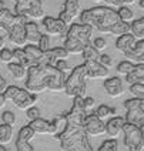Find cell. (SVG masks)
<instances>
[{
	"label": "cell",
	"mask_w": 144,
	"mask_h": 151,
	"mask_svg": "<svg viewBox=\"0 0 144 151\" xmlns=\"http://www.w3.org/2000/svg\"><path fill=\"white\" fill-rule=\"evenodd\" d=\"M66 73L60 71L54 66H30L27 67V80L26 90L34 94L43 93L46 90L59 93L64 91Z\"/></svg>",
	"instance_id": "1"
},
{
	"label": "cell",
	"mask_w": 144,
	"mask_h": 151,
	"mask_svg": "<svg viewBox=\"0 0 144 151\" xmlns=\"http://www.w3.org/2000/svg\"><path fill=\"white\" fill-rule=\"evenodd\" d=\"M80 22L83 24H89L93 30L102 32V33L110 34L111 27L120 22V17L116 10L107 6H100V7H93L81 12L80 14Z\"/></svg>",
	"instance_id": "2"
},
{
	"label": "cell",
	"mask_w": 144,
	"mask_h": 151,
	"mask_svg": "<svg viewBox=\"0 0 144 151\" xmlns=\"http://www.w3.org/2000/svg\"><path fill=\"white\" fill-rule=\"evenodd\" d=\"M54 138L60 141L61 151H94L83 126L77 127L67 124L64 131L59 135H54Z\"/></svg>",
	"instance_id": "3"
},
{
	"label": "cell",
	"mask_w": 144,
	"mask_h": 151,
	"mask_svg": "<svg viewBox=\"0 0 144 151\" xmlns=\"http://www.w3.org/2000/svg\"><path fill=\"white\" fill-rule=\"evenodd\" d=\"M86 68L84 64H80L73 68L71 74L66 77L64 81V93L67 97H81L84 99L87 93V83H86Z\"/></svg>",
	"instance_id": "4"
},
{
	"label": "cell",
	"mask_w": 144,
	"mask_h": 151,
	"mask_svg": "<svg viewBox=\"0 0 144 151\" xmlns=\"http://www.w3.org/2000/svg\"><path fill=\"white\" fill-rule=\"evenodd\" d=\"M3 94H4L6 100H10L20 110H27L29 107L34 106L37 99H39L37 94L27 91L24 88L16 87V86H7Z\"/></svg>",
	"instance_id": "5"
},
{
	"label": "cell",
	"mask_w": 144,
	"mask_h": 151,
	"mask_svg": "<svg viewBox=\"0 0 144 151\" xmlns=\"http://www.w3.org/2000/svg\"><path fill=\"white\" fill-rule=\"evenodd\" d=\"M124 144L128 151H143L144 150V126L138 127L136 124L124 123Z\"/></svg>",
	"instance_id": "6"
},
{
	"label": "cell",
	"mask_w": 144,
	"mask_h": 151,
	"mask_svg": "<svg viewBox=\"0 0 144 151\" xmlns=\"http://www.w3.org/2000/svg\"><path fill=\"white\" fill-rule=\"evenodd\" d=\"M124 107L127 110L126 123L136 124L138 127L144 126V99H130L124 101Z\"/></svg>",
	"instance_id": "7"
},
{
	"label": "cell",
	"mask_w": 144,
	"mask_h": 151,
	"mask_svg": "<svg viewBox=\"0 0 144 151\" xmlns=\"http://www.w3.org/2000/svg\"><path fill=\"white\" fill-rule=\"evenodd\" d=\"M14 12H16L14 14L26 16L27 19H43L44 17L42 0H16Z\"/></svg>",
	"instance_id": "8"
},
{
	"label": "cell",
	"mask_w": 144,
	"mask_h": 151,
	"mask_svg": "<svg viewBox=\"0 0 144 151\" xmlns=\"http://www.w3.org/2000/svg\"><path fill=\"white\" fill-rule=\"evenodd\" d=\"M27 22L29 20H27L26 16L16 14L13 23H12V26L9 27V30H7L9 40L13 43V44L19 46V47L26 46V43H27V40H26V30H24V26Z\"/></svg>",
	"instance_id": "9"
},
{
	"label": "cell",
	"mask_w": 144,
	"mask_h": 151,
	"mask_svg": "<svg viewBox=\"0 0 144 151\" xmlns=\"http://www.w3.org/2000/svg\"><path fill=\"white\" fill-rule=\"evenodd\" d=\"M91 33L93 29L89 24H83V23H73L70 24V27H67L66 32V37L68 39H74L77 42H80L83 46L90 44V39H91Z\"/></svg>",
	"instance_id": "10"
},
{
	"label": "cell",
	"mask_w": 144,
	"mask_h": 151,
	"mask_svg": "<svg viewBox=\"0 0 144 151\" xmlns=\"http://www.w3.org/2000/svg\"><path fill=\"white\" fill-rule=\"evenodd\" d=\"M43 27H44L47 36H66L68 24H66L60 19L44 16L43 17Z\"/></svg>",
	"instance_id": "11"
},
{
	"label": "cell",
	"mask_w": 144,
	"mask_h": 151,
	"mask_svg": "<svg viewBox=\"0 0 144 151\" xmlns=\"http://www.w3.org/2000/svg\"><path fill=\"white\" fill-rule=\"evenodd\" d=\"M83 128L87 133V135H102L106 133V123L100 120L96 114H90L86 116L84 121H83Z\"/></svg>",
	"instance_id": "12"
},
{
	"label": "cell",
	"mask_w": 144,
	"mask_h": 151,
	"mask_svg": "<svg viewBox=\"0 0 144 151\" xmlns=\"http://www.w3.org/2000/svg\"><path fill=\"white\" fill-rule=\"evenodd\" d=\"M24 54L29 61V67L30 66H46V54L43 53L36 44H26L23 47Z\"/></svg>",
	"instance_id": "13"
},
{
	"label": "cell",
	"mask_w": 144,
	"mask_h": 151,
	"mask_svg": "<svg viewBox=\"0 0 144 151\" xmlns=\"http://www.w3.org/2000/svg\"><path fill=\"white\" fill-rule=\"evenodd\" d=\"M80 14V3L78 0H66L64 7L60 12L59 19L63 20L66 24H70L77 16Z\"/></svg>",
	"instance_id": "14"
},
{
	"label": "cell",
	"mask_w": 144,
	"mask_h": 151,
	"mask_svg": "<svg viewBox=\"0 0 144 151\" xmlns=\"http://www.w3.org/2000/svg\"><path fill=\"white\" fill-rule=\"evenodd\" d=\"M86 76L87 78H107L109 68L99 63V60H87L84 61Z\"/></svg>",
	"instance_id": "15"
},
{
	"label": "cell",
	"mask_w": 144,
	"mask_h": 151,
	"mask_svg": "<svg viewBox=\"0 0 144 151\" xmlns=\"http://www.w3.org/2000/svg\"><path fill=\"white\" fill-rule=\"evenodd\" d=\"M34 131L29 126L23 127L19 134H17L16 140V150L17 151H33V147L30 144V140L33 138Z\"/></svg>",
	"instance_id": "16"
},
{
	"label": "cell",
	"mask_w": 144,
	"mask_h": 151,
	"mask_svg": "<svg viewBox=\"0 0 144 151\" xmlns=\"http://www.w3.org/2000/svg\"><path fill=\"white\" fill-rule=\"evenodd\" d=\"M29 127L34 131V134H56V127L53 124V121H47V120H44L42 117L32 120Z\"/></svg>",
	"instance_id": "17"
},
{
	"label": "cell",
	"mask_w": 144,
	"mask_h": 151,
	"mask_svg": "<svg viewBox=\"0 0 144 151\" xmlns=\"http://www.w3.org/2000/svg\"><path fill=\"white\" fill-rule=\"evenodd\" d=\"M104 91L107 96H110L113 99L120 97L124 94V87H123V81L120 77H111V78H106L104 81Z\"/></svg>",
	"instance_id": "18"
},
{
	"label": "cell",
	"mask_w": 144,
	"mask_h": 151,
	"mask_svg": "<svg viewBox=\"0 0 144 151\" xmlns=\"http://www.w3.org/2000/svg\"><path fill=\"white\" fill-rule=\"evenodd\" d=\"M124 56L133 64H141V63H144V40H137L134 47L130 51L124 53Z\"/></svg>",
	"instance_id": "19"
},
{
	"label": "cell",
	"mask_w": 144,
	"mask_h": 151,
	"mask_svg": "<svg viewBox=\"0 0 144 151\" xmlns=\"http://www.w3.org/2000/svg\"><path fill=\"white\" fill-rule=\"evenodd\" d=\"M124 123H126V120L123 117H117V116H116V117L110 118V120L107 121V124H106V133L110 135L111 138L119 137L120 133H123Z\"/></svg>",
	"instance_id": "20"
},
{
	"label": "cell",
	"mask_w": 144,
	"mask_h": 151,
	"mask_svg": "<svg viewBox=\"0 0 144 151\" xmlns=\"http://www.w3.org/2000/svg\"><path fill=\"white\" fill-rule=\"evenodd\" d=\"M44 54H46V63L49 66H54L57 60H66L70 56L64 47H54V49L46 51Z\"/></svg>",
	"instance_id": "21"
},
{
	"label": "cell",
	"mask_w": 144,
	"mask_h": 151,
	"mask_svg": "<svg viewBox=\"0 0 144 151\" xmlns=\"http://www.w3.org/2000/svg\"><path fill=\"white\" fill-rule=\"evenodd\" d=\"M136 42H137V40L130 33L121 34V36H119V37H117V42H116V49L124 54V53L130 51L133 47H134Z\"/></svg>",
	"instance_id": "22"
},
{
	"label": "cell",
	"mask_w": 144,
	"mask_h": 151,
	"mask_svg": "<svg viewBox=\"0 0 144 151\" xmlns=\"http://www.w3.org/2000/svg\"><path fill=\"white\" fill-rule=\"evenodd\" d=\"M24 30H26V40L30 42L32 44H37L43 34L42 32H40L37 23H36V22H27L24 26Z\"/></svg>",
	"instance_id": "23"
},
{
	"label": "cell",
	"mask_w": 144,
	"mask_h": 151,
	"mask_svg": "<svg viewBox=\"0 0 144 151\" xmlns=\"http://www.w3.org/2000/svg\"><path fill=\"white\" fill-rule=\"evenodd\" d=\"M126 81L128 84L144 83V63L134 64V68L128 74H126Z\"/></svg>",
	"instance_id": "24"
},
{
	"label": "cell",
	"mask_w": 144,
	"mask_h": 151,
	"mask_svg": "<svg viewBox=\"0 0 144 151\" xmlns=\"http://www.w3.org/2000/svg\"><path fill=\"white\" fill-rule=\"evenodd\" d=\"M130 34L136 40H144V17H140L130 23Z\"/></svg>",
	"instance_id": "25"
},
{
	"label": "cell",
	"mask_w": 144,
	"mask_h": 151,
	"mask_svg": "<svg viewBox=\"0 0 144 151\" xmlns=\"http://www.w3.org/2000/svg\"><path fill=\"white\" fill-rule=\"evenodd\" d=\"M7 68L16 80H23L26 76H27V68H26L24 66L16 63V61H10V63H7Z\"/></svg>",
	"instance_id": "26"
},
{
	"label": "cell",
	"mask_w": 144,
	"mask_h": 151,
	"mask_svg": "<svg viewBox=\"0 0 144 151\" xmlns=\"http://www.w3.org/2000/svg\"><path fill=\"white\" fill-rule=\"evenodd\" d=\"M14 16H16V14H13L7 7L1 9V10H0V29H3V30L7 32L9 27L12 26L13 20H14Z\"/></svg>",
	"instance_id": "27"
},
{
	"label": "cell",
	"mask_w": 144,
	"mask_h": 151,
	"mask_svg": "<svg viewBox=\"0 0 144 151\" xmlns=\"http://www.w3.org/2000/svg\"><path fill=\"white\" fill-rule=\"evenodd\" d=\"M66 50H67L68 54H81V51L86 46H83L80 42H77L74 39H68L66 37V42H64V46H63Z\"/></svg>",
	"instance_id": "28"
},
{
	"label": "cell",
	"mask_w": 144,
	"mask_h": 151,
	"mask_svg": "<svg viewBox=\"0 0 144 151\" xmlns=\"http://www.w3.org/2000/svg\"><path fill=\"white\" fill-rule=\"evenodd\" d=\"M13 137V128L9 124H0V144H7L12 141Z\"/></svg>",
	"instance_id": "29"
},
{
	"label": "cell",
	"mask_w": 144,
	"mask_h": 151,
	"mask_svg": "<svg viewBox=\"0 0 144 151\" xmlns=\"http://www.w3.org/2000/svg\"><path fill=\"white\" fill-rule=\"evenodd\" d=\"M117 14H119V17H120V20H121V22L128 23V24L134 20V12L128 7V6H126V4H124V6H121V7H119Z\"/></svg>",
	"instance_id": "30"
},
{
	"label": "cell",
	"mask_w": 144,
	"mask_h": 151,
	"mask_svg": "<svg viewBox=\"0 0 144 151\" xmlns=\"http://www.w3.org/2000/svg\"><path fill=\"white\" fill-rule=\"evenodd\" d=\"M126 33H130V24L128 23H124V22H117L116 24L111 27L110 30V34H113V36H121V34H126Z\"/></svg>",
	"instance_id": "31"
},
{
	"label": "cell",
	"mask_w": 144,
	"mask_h": 151,
	"mask_svg": "<svg viewBox=\"0 0 144 151\" xmlns=\"http://www.w3.org/2000/svg\"><path fill=\"white\" fill-rule=\"evenodd\" d=\"M81 56H83L84 61H87V60H99V57H100V51L96 50L93 46H91V43H90V44H87L84 49H83Z\"/></svg>",
	"instance_id": "32"
},
{
	"label": "cell",
	"mask_w": 144,
	"mask_h": 151,
	"mask_svg": "<svg viewBox=\"0 0 144 151\" xmlns=\"http://www.w3.org/2000/svg\"><path fill=\"white\" fill-rule=\"evenodd\" d=\"M53 124H54V127H56V134L54 135L61 134V133L64 131L66 126H67V121H66L64 114H59V116H56L54 120H53ZM54 135H53V137H54Z\"/></svg>",
	"instance_id": "33"
},
{
	"label": "cell",
	"mask_w": 144,
	"mask_h": 151,
	"mask_svg": "<svg viewBox=\"0 0 144 151\" xmlns=\"http://www.w3.org/2000/svg\"><path fill=\"white\" fill-rule=\"evenodd\" d=\"M13 60L16 63H19V64L24 66L26 68L29 67V61H27V57H26V54H24V50L20 49V47H17V49L13 50Z\"/></svg>",
	"instance_id": "34"
},
{
	"label": "cell",
	"mask_w": 144,
	"mask_h": 151,
	"mask_svg": "<svg viewBox=\"0 0 144 151\" xmlns=\"http://www.w3.org/2000/svg\"><path fill=\"white\" fill-rule=\"evenodd\" d=\"M133 68H134V64H133L131 61H128V60H124V61H120L119 63V66H117V73L121 76H126V74H128Z\"/></svg>",
	"instance_id": "35"
},
{
	"label": "cell",
	"mask_w": 144,
	"mask_h": 151,
	"mask_svg": "<svg viewBox=\"0 0 144 151\" xmlns=\"http://www.w3.org/2000/svg\"><path fill=\"white\" fill-rule=\"evenodd\" d=\"M130 93L137 99H144V83L130 84Z\"/></svg>",
	"instance_id": "36"
},
{
	"label": "cell",
	"mask_w": 144,
	"mask_h": 151,
	"mask_svg": "<svg viewBox=\"0 0 144 151\" xmlns=\"http://www.w3.org/2000/svg\"><path fill=\"white\" fill-rule=\"evenodd\" d=\"M99 151H119V143L117 140L111 138V140H107L100 145Z\"/></svg>",
	"instance_id": "37"
},
{
	"label": "cell",
	"mask_w": 144,
	"mask_h": 151,
	"mask_svg": "<svg viewBox=\"0 0 144 151\" xmlns=\"http://www.w3.org/2000/svg\"><path fill=\"white\" fill-rule=\"evenodd\" d=\"M37 44H39L37 47H39L43 53H46V51H49L51 49L50 47V37H49L47 34H42V37H40V40H39Z\"/></svg>",
	"instance_id": "38"
},
{
	"label": "cell",
	"mask_w": 144,
	"mask_h": 151,
	"mask_svg": "<svg viewBox=\"0 0 144 151\" xmlns=\"http://www.w3.org/2000/svg\"><path fill=\"white\" fill-rule=\"evenodd\" d=\"M96 116L100 118V120H106V118L110 117V107L109 106H99V109L96 110Z\"/></svg>",
	"instance_id": "39"
},
{
	"label": "cell",
	"mask_w": 144,
	"mask_h": 151,
	"mask_svg": "<svg viewBox=\"0 0 144 151\" xmlns=\"http://www.w3.org/2000/svg\"><path fill=\"white\" fill-rule=\"evenodd\" d=\"M0 117H1V121H3L4 124H9V126L16 124V116H14L12 111H4V113H1Z\"/></svg>",
	"instance_id": "40"
},
{
	"label": "cell",
	"mask_w": 144,
	"mask_h": 151,
	"mask_svg": "<svg viewBox=\"0 0 144 151\" xmlns=\"http://www.w3.org/2000/svg\"><path fill=\"white\" fill-rule=\"evenodd\" d=\"M0 60H1L3 63H10V61H13V50L3 47V49L0 50Z\"/></svg>",
	"instance_id": "41"
},
{
	"label": "cell",
	"mask_w": 144,
	"mask_h": 151,
	"mask_svg": "<svg viewBox=\"0 0 144 151\" xmlns=\"http://www.w3.org/2000/svg\"><path fill=\"white\" fill-rule=\"evenodd\" d=\"M91 46L97 51H103V50H106V47H107V42L103 37H96L93 40V43H91Z\"/></svg>",
	"instance_id": "42"
},
{
	"label": "cell",
	"mask_w": 144,
	"mask_h": 151,
	"mask_svg": "<svg viewBox=\"0 0 144 151\" xmlns=\"http://www.w3.org/2000/svg\"><path fill=\"white\" fill-rule=\"evenodd\" d=\"M26 116H27V118L30 121L36 120V118L40 117V110L37 109V107H34V106H32V107H29V109L26 110Z\"/></svg>",
	"instance_id": "43"
},
{
	"label": "cell",
	"mask_w": 144,
	"mask_h": 151,
	"mask_svg": "<svg viewBox=\"0 0 144 151\" xmlns=\"http://www.w3.org/2000/svg\"><path fill=\"white\" fill-rule=\"evenodd\" d=\"M99 63L103 64L104 67L110 68L113 66V59H111L109 54H100V57H99Z\"/></svg>",
	"instance_id": "44"
},
{
	"label": "cell",
	"mask_w": 144,
	"mask_h": 151,
	"mask_svg": "<svg viewBox=\"0 0 144 151\" xmlns=\"http://www.w3.org/2000/svg\"><path fill=\"white\" fill-rule=\"evenodd\" d=\"M96 3H106L107 6H113V7H121V6H124V0H93Z\"/></svg>",
	"instance_id": "45"
},
{
	"label": "cell",
	"mask_w": 144,
	"mask_h": 151,
	"mask_svg": "<svg viewBox=\"0 0 144 151\" xmlns=\"http://www.w3.org/2000/svg\"><path fill=\"white\" fill-rule=\"evenodd\" d=\"M54 67L59 68L60 71H64V73H66V71L70 70V64H68L66 60H57V61H56V64H54Z\"/></svg>",
	"instance_id": "46"
},
{
	"label": "cell",
	"mask_w": 144,
	"mask_h": 151,
	"mask_svg": "<svg viewBox=\"0 0 144 151\" xmlns=\"http://www.w3.org/2000/svg\"><path fill=\"white\" fill-rule=\"evenodd\" d=\"M83 106H84V110H91L94 109V106H96V100H94L93 97H84L83 99Z\"/></svg>",
	"instance_id": "47"
},
{
	"label": "cell",
	"mask_w": 144,
	"mask_h": 151,
	"mask_svg": "<svg viewBox=\"0 0 144 151\" xmlns=\"http://www.w3.org/2000/svg\"><path fill=\"white\" fill-rule=\"evenodd\" d=\"M6 87H7V81H6V78L0 74V93H4Z\"/></svg>",
	"instance_id": "48"
},
{
	"label": "cell",
	"mask_w": 144,
	"mask_h": 151,
	"mask_svg": "<svg viewBox=\"0 0 144 151\" xmlns=\"http://www.w3.org/2000/svg\"><path fill=\"white\" fill-rule=\"evenodd\" d=\"M6 97H4V94L3 93H0V114H1V109L4 107V104H6Z\"/></svg>",
	"instance_id": "49"
},
{
	"label": "cell",
	"mask_w": 144,
	"mask_h": 151,
	"mask_svg": "<svg viewBox=\"0 0 144 151\" xmlns=\"http://www.w3.org/2000/svg\"><path fill=\"white\" fill-rule=\"evenodd\" d=\"M136 1L137 0H124V4H126V6H131V4H134Z\"/></svg>",
	"instance_id": "50"
},
{
	"label": "cell",
	"mask_w": 144,
	"mask_h": 151,
	"mask_svg": "<svg viewBox=\"0 0 144 151\" xmlns=\"http://www.w3.org/2000/svg\"><path fill=\"white\" fill-rule=\"evenodd\" d=\"M4 44H6V40H4V37H0V50L4 47Z\"/></svg>",
	"instance_id": "51"
},
{
	"label": "cell",
	"mask_w": 144,
	"mask_h": 151,
	"mask_svg": "<svg viewBox=\"0 0 144 151\" xmlns=\"http://www.w3.org/2000/svg\"><path fill=\"white\" fill-rule=\"evenodd\" d=\"M116 113H117L116 107H110V116H116Z\"/></svg>",
	"instance_id": "52"
},
{
	"label": "cell",
	"mask_w": 144,
	"mask_h": 151,
	"mask_svg": "<svg viewBox=\"0 0 144 151\" xmlns=\"http://www.w3.org/2000/svg\"><path fill=\"white\" fill-rule=\"evenodd\" d=\"M138 6L141 7V10H144V0H138Z\"/></svg>",
	"instance_id": "53"
},
{
	"label": "cell",
	"mask_w": 144,
	"mask_h": 151,
	"mask_svg": "<svg viewBox=\"0 0 144 151\" xmlns=\"http://www.w3.org/2000/svg\"><path fill=\"white\" fill-rule=\"evenodd\" d=\"M0 151H9V150L4 147V145H3V144H0Z\"/></svg>",
	"instance_id": "54"
},
{
	"label": "cell",
	"mask_w": 144,
	"mask_h": 151,
	"mask_svg": "<svg viewBox=\"0 0 144 151\" xmlns=\"http://www.w3.org/2000/svg\"><path fill=\"white\" fill-rule=\"evenodd\" d=\"M6 7V6H4V1H3V0H0V10H1V9H4Z\"/></svg>",
	"instance_id": "55"
},
{
	"label": "cell",
	"mask_w": 144,
	"mask_h": 151,
	"mask_svg": "<svg viewBox=\"0 0 144 151\" xmlns=\"http://www.w3.org/2000/svg\"><path fill=\"white\" fill-rule=\"evenodd\" d=\"M14 1H16V0H14Z\"/></svg>",
	"instance_id": "56"
}]
</instances>
